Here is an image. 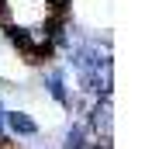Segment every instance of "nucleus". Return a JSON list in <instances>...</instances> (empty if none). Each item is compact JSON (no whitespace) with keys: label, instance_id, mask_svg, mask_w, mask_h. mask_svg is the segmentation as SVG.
<instances>
[{"label":"nucleus","instance_id":"nucleus-5","mask_svg":"<svg viewBox=\"0 0 152 149\" xmlns=\"http://www.w3.org/2000/svg\"><path fill=\"white\" fill-rule=\"evenodd\" d=\"M0 125H4V111H0Z\"/></svg>","mask_w":152,"mask_h":149},{"label":"nucleus","instance_id":"nucleus-3","mask_svg":"<svg viewBox=\"0 0 152 149\" xmlns=\"http://www.w3.org/2000/svg\"><path fill=\"white\" fill-rule=\"evenodd\" d=\"M94 125L104 128V135H111V101H107V97L94 108Z\"/></svg>","mask_w":152,"mask_h":149},{"label":"nucleus","instance_id":"nucleus-1","mask_svg":"<svg viewBox=\"0 0 152 149\" xmlns=\"http://www.w3.org/2000/svg\"><path fill=\"white\" fill-rule=\"evenodd\" d=\"M4 118H7V125H10L14 135H35V132H38V125H35L24 111H10V114H4Z\"/></svg>","mask_w":152,"mask_h":149},{"label":"nucleus","instance_id":"nucleus-4","mask_svg":"<svg viewBox=\"0 0 152 149\" xmlns=\"http://www.w3.org/2000/svg\"><path fill=\"white\" fill-rule=\"evenodd\" d=\"M62 149H86V128H83V125H73V128L66 132Z\"/></svg>","mask_w":152,"mask_h":149},{"label":"nucleus","instance_id":"nucleus-2","mask_svg":"<svg viewBox=\"0 0 152 149\" xmlns=\"http://www.w3.org/2000/svg\"><path fill=\"white\" fill-rule=\"evenodd\" d=\"M48 94H52V97H56L59 104H69L66 83H62V69H52V73H48Z\"/></svg>","mask_w":152,"mask_h":149}]
</instances>
